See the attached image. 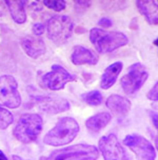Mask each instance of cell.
<instances>
[{
	"label": "cell",
	"instance_id": "6da1fadb",
	"mask_svg": "<svg viewBox=\"0 0 158 160\" xmlns=\"http://www.w3.org/2000/svg\"><path fill=\"white\" fill-rule=\"evenodd\" d=\"M79 132V124L71 117H62L56 125L45 134L43 142L48 145L60 147L73 141Z\"/></svg>",
	"mask_w": 158,
	"mask_h": 160
},
{
	"label": "cell",
	"instance_id": "7a4b0ae2",
	"mask_svg": "<svg viewBox=\"0 0 158 160\" xmlns=\"http://www.w3.org/2000/svg\"><path fill=\"white\" fill-rule=\"evenodd\" d=\"M90 40L99 53L113 52L129 42L128 37L123 33L107 32L99 28H94L90 31Z\"/></svg>",
	"mask_w": 158,
	"mask_h": 160
},
{
	"label": "cell",
	"instance_id": "3957f363",
	"mask_svg": "<svg viewBox=\"0 0 158 160\" xmlns=\"http://www.w3.org/2000/svg\"><path fill=\"white\" fill-rule=\"evenodd\" d=\"M42 125L43 121L38 114H23L14 128V136L22 143H30L41 133Z\"/></svg>",
	"mask_w": 158,
	"mask_h": 160
},
{
	"label": "cell",
	"instance_id": "277c9868",
	"mask_svg": "<svg viewBox=\"0 0 158 160\" xmlns=\"http://www.w3.org/2000/svg\"><path fill=\"white\" fill-rule=\"evenodd\" d=\"M98 156V150L94 145L76 144L54 151L47 160H96Z\"/></svg>",
	"mask_w": 158,
	"mask_h": 160
},
{
	"label": "cell",
	"instance_id": "5b68a950",
	"mask_svg": "<svg viewBox=\"0 0 158 160\" xmlns=\"http://www.w3.org/2000/svg\"><path fill=\"white\" fill-rule=\"evenodd\" d=\"M73 27V21L69 16H53L48 21V36L56 43H64L72 35Z\"/></svg>",
	"mask_w": 158,
	"mask_h": 160
},
{
	"label": "cell",
	"instance_id": "8992f818",
	"mask_svg": "<svg viewBox=\"0 0 158 160\" xmlns=\"http://www.w3.org/2000/svg\"><path fill=\"white\" fill-rule=\"evenodd\" d=\"M0 104L10 108H17L21 104L18 84L11 75L0 77Z\"/></svg>",
	"mask_w": 158,
	"mask_h": 160
},
{
	"label": "cell",
	"instance_id": "52a82bcc",
	"mask_svg": "<svg viewBox=\"0 0 158 160\" xmlns=\"http://www.w3.org/2000/svg\"><path fill=\"white\" fill-rule=\"evenodd\" d=\"M149 77L146 68L141 63H135L129 68V72L120 80L122 90L129 95H133L138 92L145 84Z\"/></svg>",
	"mask_w": 158,
	"mask_h": 160
},
{
	"label": "cell",
	"instance_id": "ba28073f",
	"mask_svg": "<svg viewBox=\"0 0 158 160\" xmlns=\"http://www.w3.org/2000/svg\"><path fill=\"white\" fill-rule=\"evenodd\" d=\"M123 143L133 151L138 160H154L156 158L154 147L145 137L137 134L128 135L123 140Z\"/></svg>",
	"mask_w": 158,
	"mask_h": 160
},
{
	"label": "cell",
	"instance_id": "9c48e42d",
	"mask_svg": "<svg viewBox=\"0 0 158 160\" xmlns=\"http://www.w3.org/2000/svg\"><path fill=\"white\" fill-rule=\"evenodd\" d=\"M98 145L104 160H130L125 150L114 134L103 136L99 140Z\"/></svg>",
	"mask_w": 158,
	"mask_h": 160
},
{
	"label": "cell",
	"instance_id": "30bf717a",
	"mask_svg": "<svg viewBox=\"0 0 158 160\" xmlns=\"http://www.w3.org/2000/svg\"><path fill=\"white\" fill-rule=\"evenodd\" d=\"M75 76L70 74L64 68L58 64H54L52 67L51 72L47 73L42 77L43 84L52 91L61 90L68 82L75 81Z\"/></svg>",
	"mask_w": 158,
	"mask_h": 160
},
{
	"label": "cell",
	"instance_id": "8fae6325",
	"mask_svg": "<svg viewBox=\"0 0 158 160\" xmlns=\"http://www.w3.org/2000/svg\"><path fill=\"white\" fill-rule=\"evenodd\" d=\"M37 105L43 113L55 115V114L65 112L70 108V103L68 100L60 97H48V96H37L33 97Z\"/></svg>",
	"mask_w": 158,
	"mask_h": 160
},
{
	"label": "cell",
	"instance_id": "7c38bea8",
	"mask_svg": "<svg viewBox=\"0 0 158 160\" xmlns=\"http://www.w3.org/2000/svg\"><path fill=\"white\" fill-rule=\"evenodd\" d=\"M21 45L25 54L32 58H38L45 51L43 40L35 35H28L24 37L21 41Z\"/></svg>",
	"mask_w": 158,
	"mask_h": 160
},
{
	"label": "cell",
	"instance_id": "4fadbf2b",
	"mask_svg": "<svg viewBox=\"0 0 158 160\" xmlns=\"http://www.w3.org/2000/svg\"><path fill=\"white\" fill-rule=\"evenodd\" d=\"M71 60L75 65H95L98 62V57L95 55L91 50L78 45V47L74 48L73 53L71 55Z\"/></svg>",
	"mask_w": 158,
	"mask_h": 160
},
{
	"label": "cell",
	"instance_id": "5bb4252c",
	"mask_svg": "<svg viewBox=\"0 0 158 160\" xmlns=\"http://www.w3.org/2000/svg\"><path fill=\"white\" fill-rule=\"evenodd\" d=\"M107 107L117 117L125 116L131 110V102L119 95H112L107 100Z\"/></svg>",
	"mask_w": 158,
	"mask_h": 160
},
{
	"label": "cell",
	"instance_id": "9a60e30c",
	"mask_svg": "<svg viewBox=\"0 0 158 160\" xmlns=\"http://www.w3.org/2000/svg\"><path fill=\"white\" fill-rule=\"evenodd\" d=\"M122 67H123L122 62L118 61V62H115V63L109 65V67L105 68L104 73L102 74L101 81H100V87H101L103 90H108L112 85H114L117 78H118L120 72H121Z\"/></svg>",
	"mask_w": 158,
	"mask_h": 160
},
{
	"label": "cell",
	"instance_id": "2e32d148",
	"mask_svg": "<svg viewBox=\"0 0 158 160\" xmlns=\"http://www.w3.org/2000/svg\"><path fill=\"white\" fill-rule=\"evenodd\" d=\"M137 8L140 13L145 17L146 21L152 25H156L158 22L157 2L156 1H137Z\"/></svg>",
	"mask_w": 158,
	"mask_h": 160
},
{
	"label": "cell",
	"instance_id": "e0dca14e",
	"mask_svg": "<svg viewBox=\"0 0 158 160\" xmlns=\"http://www.w3.org/2000/svg\"><path fill=\"white\" fill-rule=\"evenodd\" d=\"M5 5L11 13L14 21L18 24H22L27 20V14L24 10V1H7Z\"/></svg>",
	"mask_w": 158,
	"mask_h": 160
},
{
	"label": "cell",
	"instance_id": "ac0fdd59",
	"mask_svg": "<svg viewBox=\"0 0 158 160\" xmlns=\"http://www.w3.org/2000/svg\"><path fill=\"white\" fill-rule=\"evenodd\" d=\"M111 121V115L109 113H99L95 116H92L85 122V125L92 132H99L103 128L107 127Z\"/></svg>",
	"mask_w": 158,
	"mask_h": 160
},
{
	"label": "cell",
	"instance_id": "d6986e66",
	"mask_svg": "<svg viewBox=\"0 0 158 160\" xmlns=\"http://www.w3.org/2000/svg\"><path fill=\"white\" fill-rule=\"evenodd\" d=\"M82 99L90 105H100L103 101V97L98 91H91L87 94H83Z\"/></svg>",
	"mask_w": 158,
	"mask_h": 160
},
{
	"label": "cell",
	"instance_id": "ffe728a7",
	"mask_svg": "<svg viewBox=\"0 0 158 160\" xmlns=\"http://www.w3.org/2000/svg\"><path fill=\"white\" fill-rule=\"evenodd\" d=\"M13 122H14V117L12 115V113L0 107V128L1 130H5Z\"/></svg>",
	"mask_w": 158,
	"mask_h": 160
},
{
	"label": "cell",
	"instance_id": "44dd1931",
	"mask_svg": "<svg viewBox=\"0 0 158 160\" xmlns=\"http://www.w3.org/2000/svg\"><path fill=\"white\" fill-rule=\"evenodd\" d=\"M43 4L47 8L56 11V12H60V11H63L65 8L64 1H52V0H45V1H43Z\"/></svg>",
	"mask_w": 158,
	"mask_h": 160
},
{
	"label": "cell",
	"instance_id": "7402d4cb",
	"mask_svg": "<svg viewBox=\"0 0 158 160\" xmlns=\"http://www.w3.org/2000/svg\"><path fill=\"white\" fill-rule=\"evenodd\" d=\"M157 82L155 83V85L153 88H151V91H149L148 92V98L150 100H153V101H157L158 99V87H157Z\"/></svg>",
	"mask_w": 158,
	"mask_h": 160
},
{
	"label": "cell",
	"instance_id": "603a6c76",
	"mask_svg": "<svg viewBox=\"0 0 158 160\" xmlns=\"http://www.w3.org/2000/svg\"><path fill=\"white\" fill-rule=\"evenodd\" d=\"M44 30H45V28L42 23H35L33 25V32L35 34V36L39 37L40 35H42V34L44 33Z\"/></svg>",
	"mask_w": 158,
	"mask_h": 160
},
{
	"label": "cell",
	"instance_id": "cb8c5ba5",
	"mask_svg": "<svg viewBox=\"0 0 158 160\" xmlns=\"http://www.w3.org/2000/svg\"><path fill=\"white\" fill-rule=\"evenodd\" d=\"M98 24L100 25V27H103V28H111L112 25H113V21H112L110 18L104 17V18H101L99 20Z\"/></svg>",
	"mask_w": 158,
	"mask_h": 160
},
{
	"label": "cell",
	"instance_id": "d4e9b609",
	"mask_svg": "<svg viewBox=\"0 0 158 160\" xmlns=\"http://www.w3.org/2000/svg\"><path fill=\"white\" fill-rule=\"evenodd\" d=\"M151 117H152V121H153V123H154V127L157 128V127H158V124H157V113L152 112Z\"/></svg>",
	"mask_w": 158,
	"mask_h": 160
},
{
	"label": "cell",
	"instance_id": "484cf974",
	"mask_svg": "<svg viewBox=\"0 0 158 160\" xmlns=\"http://www.w3.org/2000/svg\"><path fill=\"white\" fill-rule=\"evenodd\" d=\"M0 160H8L7 156L4 155V154H3V152H2V151H0Z\"/></svg>",
	"mask_w": 158,
	"mask_h": 160
},
{
	"label": "cell",
	"instance_id": "4316f807",
	"mask_svg": "<svg viewBox=\"0 0 158 160\" xmlns=\"http://www.w3.org/2000/svg\"><path fill=\"white\" fill-rule=\"evenodd\" d=\"M4 14V11H3V4L0 2V16H2Z\"/></svg>",
	"mask_w": 158,
	"mask_h": 160
},
{
	"label": "cell",
	"instance_id": "83f0119b",
	"mask_svg": "<svg viewBox=\"0 0 158 160\" xmlns=\"http://www.w3.org/2000/svg\"><path fill=\"white\" fill-rule=\"evenodd\" d=\"M13 160H23V159H21L20 157H18V156H14L13 157Z\"/></svg>",
	"mask_w": 158,
	"mask_h": 160
}]
</instances>
